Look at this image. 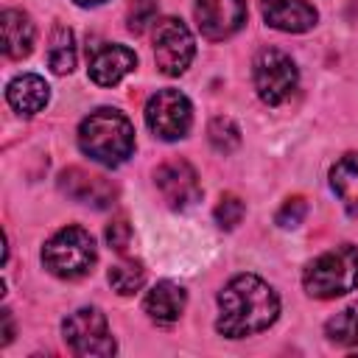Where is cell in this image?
Wrapping results in <instances>:
<instances>
[{
  "label": "cell",
  "instance_id": "obj_1",
  "mask_svg": "<svg viewBox=\"0 0 358 358\" xmlns=\"http://www.w3.org/2000/svg\"><path fill=\"white\" fill-rule=\"evenodd\" d=\"M277 313L280 299L274 288L255 274H238L218 294L215 330L227 338H246L271 327Z\"/></svg>",
  "mask_w": 358,
  "mask_h": 358
},
{
  "label": "cell",
  "instance_id": "obj_2",
  "mask_svg": "<svg viewBox=\"0 0 358 358\" xmlns=\"http://www.w3.org/2000/svg\"><path fill=\"white\" fill-rule=\"evenodd\" d=\"M78 148L90 159L115 168L134 151V126L117 109H95L78 126Z\"/></svg>",
  "mask_w": 358,
  "mask_h": 358
},
{
  "label": "cell",
  "instance_id": "obj_3",
  "mask_svg": "<svg viewBox=\"0 0 358 358\" xmlns=\"http://www.w3.org/2000/svg\"><path fill=\"white\" fill-rule=\"evenodd\" d=\"M302 285L316 299H333L350 294L358 285V249L350 243L333 246L308 263Z\"/></svg>",
  "mask_w": 358,
  "mask_h": 358
},
{
  "label": "cell",
  "instance_id": "obj_4",
  "mask_svg": "<svg viewBox=\"0 0 358 358\" xmlns=\"http://www.w3.org/2000/svg\"><path fill=\"white\" fill-rule=\"evenodd\" d=\"M95 260H98L95 241L81 227H62L42 246V263H45V268L50 274L62 277V280H78V277L90 274L92 266H95Z\"/></svg>",
  "mask_w": 358,
  "mask_h": 358
},
{
  "label": "cell",
  "instance_id": "obj_5",
  "mask_svg": "<svg viewBox=\"0 0 358 358\" xmlns=\"http://www.w3.org/2000/svg\"><path fill=\"white\" fill-rule=\"evenodd\" d=\"M252 76H255L257 95L268 106H280L296 90V81H299V73H296L294 59L288 53L277 50V48H263L255 56Z\"/></svg>",
  "mask_w": 358,
  "mask_h": 358
},
{
  "label": "cell",
  "instance_id": "obj_6",
  "mask_svg": "<svg viewBox=\"0 0 358 358\" xmlns=\"http://www.w3.org/2000/svg\"><path fill=\"white\" fill-rule=\"evenodd\" d=\"M64 341L76 355H112L117 350L106 316L98 308H78L62 324Z\"/></svg>",
  "mask_w": 358,
  "mask_h": 358
},
{
  "label": "cell",
  "instance_id": "obj_7",
  "mask_svg": "<svg viewBox=\"0 0 358 358\" xmlns=\"http://www.w3.org/2000/svg\"><path fill=\"white\" fill-rule=\"evenodd\" d=\"M145 123L159 140H179L190 131L193 106L179 90H159L145 103Z\"/></svg>",
  "mask_w": 358,
  "mask_h": 358
},
{
  "label": "cell",
  "instance_id": "obj_8",
  "mask_svg": "<svg viewBox=\"0 0 358 358\" xmlns=\"http://www.w3.org/2000/svg\"><path fill=\"white\" fill-rule=\"evenodd\" d=\"M196 53L193 34L176 17H165L154 25V62L165 76H179L190 67Z\"/></svg>",
  "mask_w": 358,
  "mask_h": 358
},
{
  "label": "cell",
  "instance_id": "obj_9",
  "mask_svg": "<svg viewBox=\"0 0 358 358\" xmlns=\"http://www.w3.org/2000/svg\"><path fill=\"white\" fill-rule=\"evenodd\" d=\"M154 185H157L162 201L168 207H173V210H187L201 196L199 173L185 159H168V162H162L157 168V173H154Z\"/></svg>",
  "mask_w": 358,
  "mask_h": 358
},
{
  "label": "cell",
  "instance_id": "obj_10",
  "mask_svg": "<svg viewBox=\"0 0 358 358\" xmlns=\"http://www.w3.org/2000/svg\"><path fill=\"white\" fill-rule=\"evenodd\" d=\"M196 22L199 31L213 39H229L246 22V3L243 0H196Z\"/></svg>",
  "mask_w": 358,
  "mask_h": 358
},
{
  "label": "cell",
  "instance_id": "obj_11",
  "mask_svg": "<svg viewBox=\"0 0 358 358\" xmlns=\"http://www.w3.org/2000/svg\"><path fill=\"white\" fill-rule=\"evenodd\" d=\"M137 67V56L131 48L117 45V42H106L92 48L90 53V78L98 87H115L123 76H129Z\"/></svg>",
  "mask_w": 358,
  "mask_h": 358
},
{
  "label": "cell",
  "instance_id": "obj_12",
  "mask_svg": "<svg viewBox=\"0 0 358 358\" xmlns=\"http://www.w3.org/2000/svg\"><path fill=\"white\" fill-rule=\"evenodd\" d=\"M59 187L81 201V204H92V207H112L115 201V185L106 179V176H98V173H90L84 168H67L62 171L59 176Z\"/></svg>",
  "mask_w": 358,
  "mask_h": 358
},
{
  "label": "cell",
  "instance_id": "obj_13",
  "mask_svg": "<svg viewBox=\"0 0 358 358\" xmlns=\"http://www.w3.org/2000/svg\"><path fill=\"white\" fill-rule=\"evenodd\" d=\"M260 11L271 28L288 34H302L313 28L319 17L308 0H260Z\"/></svg>",
  "mask_w": 358,
  "mask_h": 358
},
{
  "label": "cell",
  "instance_id": "obj_14",
  "mask_svg": "<svg viewBox=\"0 0 358 358\" xmlns=\"http://www.w3.org/2000/svg\"><path fill=\"white\" fill-rule=\"evenodd\" d=\"M0 28H3V53L8 59H25L34 50L36 28L25 11L6 8L0 14Z\"/></svg>",
  "mask_w": 358,
  "mask_h": 358
},
{
  "label": "cell",
  "instance_id": "obj_15",
  "mask_svg": "<svg viewBox=\"0 0 358 358\" xmlns=\"http://www.w3.org/2000/svg\"><path fill=\"white\" fill-rule=\"evenodd\" d=\"M185 305H187L185 288L176 285V282H171V280L157 282V285L145 294V302H143L145 313H148L157 324H173V322L182 316Z\"/></svg>",
  "mask_w": 358,
  "mask_h": 358
},
{
  "label": "cell",
  "instance_id": "obj_16",
  "mask_svg": "<svg viewBox=\"0 0 358 358\" xmlns=\"http://www.w3.org/2000/svg\"><path fill=\"white\" fill-rule=\"evenodd\" d=\"M6 101L11 103V109H17L20 115H36L48 106L50 101V87L45 84L42 76L25 73L17 76L8 87H6Z\"/></svg>",
  "mask_w": 358,
  "mask_h": 358
},
{
  "label": "cell",
  "instance_id": "obj_17",
  "mask_svg": "<svg viewBox=\"0 0 358 358\" xmlns=\"http://www.w3.org/2000/svg\"><path fill=\"white\" fill-rule=\"evenodd\" d=\"M330 185L336 190V196L341 199V204L347 207L350 215L358 218V151L344 154L333 171H330Z\"/></svg>",
  "mask_w": 358,
  "mask_h": 358
},
{
  "label": "cell",
  "instance_id": "obj_18",
  "mask_svg": "<svg viewBox=\"0 0 358 358\" xmlns=\"http://www.w3.org/2000/svg\"><path fill=\"white\" fill-rule=\"evenodd\" d=\"M48 62H50V70L64 76L76 67V45H73V31L64 28V25H56L53 28V36H50V48H48Z\"/></svg>",
  "mask_w": 358,
  "mask_h": 358
},
{
  "label": "cell",
  "instance_id": "obj_19",
  "mask_svg": "<svg viewBox=\"0 0 358 358\" xmlns=\"http://www.w3.org/2000/svg\"><path fill=\"white\" fill-rule=\"evenodd\" d=\"M145 282V268L140 260H120L109 268V285L120 294V296H129L134 291H140Z\"/></svg>",
  "mask_w": 358,
  "mask_h": 358
},
{
  "label": "cell",
  "instance_id": "obj_20",
  "mask_svg": "<svg viewBox=\"0 0 358 358\" xmlns=\"http://www.w3.org/2000/svg\"><path fill=\"white\" fill-rule=\"evenodd\" d=\"M324 333L330 341L336 344H344V347H352L358 344V302L338 310L327 324H324Z\"/></svg>",
  "mask_w": 358,
  "mask_h": 358
},
{
  "label": "cell",
  "instance_id": "obj_21",
  "mask_svg": "<svg viewBox=\"0 0 358 358\" xmlns=\"http://www.w3.org/2000/svg\"><path fill=\"white\" fill-rule=\"evenodd\" d=\"M207 137H210V145L218 154H232L241 145V129L229 117H213V123L207 129Z\"/></svg>",
  "mask_w": 358,
  "mask_h": 358
},
{
  "label": "cell",
  "instance_id": "obj_22",
  "mask_svg": "<svg viewBox=\"0 0 358 358\" xmlns=\"http://www.w3.org/2000/svg\"><path fill=\"white\" fill-rule=\"evenodd\" d=\"M243 213H246L243 201H241L238 196H232V193L221 196V201L215 204V221H218V227H224V229H235V227L241 224Z\"/></svg>",
  "mask_w": 358,
  "mask_h": 358
},
{
  "label": "cell",
  "instance_id": "obj_23",
  "mask_svg": "<svg viewBox=\"0 0 358 358\" xmlns=\"http://www.w3.org/2000/svg\"><path fill=\"white\" fill-rule=\"evenodd\" d=\"M157 17V0H134L129 6V31L131 34H143L148 22H154Z\"/></svg>",
  "mask_w": 358,
  "mask_h": 358
},
{
  "label": "cell",
  "instance_id": "obj_24",
  "mask_svg": "<svg viewBox=\"0 0 358 358\" xmlns=\"http://www.w3.org/2000/svg\"><path fill=\"white\" fill-rule=\"evenodd\" d=\"M305 213H308L305 199H302V196H294V199H288V201L280 207L277 224H280V227H299L302 218H305Z\"/></svg>",
  "mask_w": 358,
  "mask_h": 358
},
{
  "label": "cell",
  "instance_id": "obj_25",
  "mask_svg": "<svg viewBox=\"0 0 358 358\" xmlns=\"http://www.w3.org/2000/svg\"><path fill=\"white\" fill-rule=\"evenodd\" d=\"M106 241H109L112 249L123 252V249L129 246V241H131V227H129V221H126V218H115V221L106 227Z\"/></svg>",
  "mask_w": 358,
  "mask_h": 358
},
{
  "label": "cell",
  "instance_id": "obj_26",
  "mask_svg": "<svg viewBox=\"0 0 358 358\" xmlns=\"http://www.w3.org/2000/svg\"><path fill=\"white\" fill-rule=\"evenodd\" d=\"M0 322H3V344H8L14 338V322H11V310H0Z\"/></svg>",
  "mask_w": 358,
  "mask_h": 358
},
{
  "label": "cell",
  "instance_id": "obj_27",
  "mask_svg": "<svg viewBox=\"0 0 358 358\" xmlns=\"http://www.w3.org/2000/svg\"><path fill=\"white\" fill-rule=\"evenodd\" d=\"M78 6H98V3H103V0H76Z\"/></svg>",
  "mask_w": 358,
  "mask_h": 358
}]
</instances>
